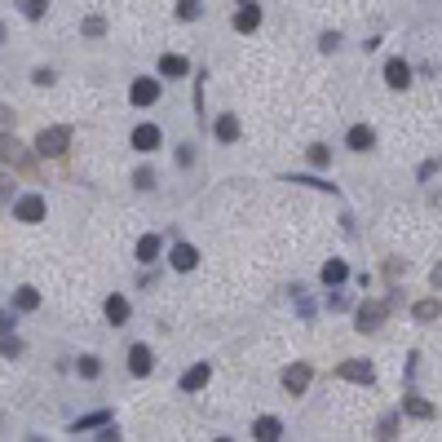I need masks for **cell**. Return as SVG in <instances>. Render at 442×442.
Wrapping results in <instances>:
<instances>
[{
	"label": "cell",
	"instance_id": "1",
	"mask_svg": "<svg viewBox=\"0 0 442 442\" xmlns=\"http://www.w3.org/2000/svg\"><path fill=\"white\" fill-rule=\"evenodd\" d=\"M67 146H71V128H67V124H58V128H44V133H40L36 151H40V155H62Z\"/></svg>",
	"mask_w": 442,
	"mask_h": 442
},
{
	"label": "cell",
	"instance_id": "2",
	"mask_svg": "<svg viewBox=\"0 0 442 442\" xmlns=\"http://www.w3.org/2000/svg\"><path fill=\"white\" fill-rule=\"evenodd\" d=\"M389 319V301H363L358 305V332H376Z\"/></svg>",
	"mask_w": 442,
	"mask_h": 442
},
{
	"label": "cell",
	"instance_id": "3",
	"mask_svg": "<svg viewBox=\"0 0 442 442\" xmlns=\"http://www.w3.org/2000/svg\"><path fill=\"white\" fill-rule=\"evenodd\" d=\"M128 102H133V106H155L159 102V80H133Z\"/></svg>",
	"mask_w": 442,
	"mask_h": 442
},
{
	"label": "cell",
	"instance_id": "4",
	"mask_svg": "<svg viewBox=\"0 0 442 442\" xmlns=\"http://www.w3.org/2000/svg\"><path fill=\"white\" fill-rule=\"evenodd\" d=\"M13 217L18 221H44V195H23L13 204Z\"/></svg>",
	"mask_w": 442,
	"mask_h": 442
},
{
	"label": "cell",
	"instance_id": "5",
	"mask_svg": "<svg viewBox=\"0 0 442 442\" xmlns=\"http://www.w3.org/2000/svg\"><path fill=\"white\" fill-rule=\"evenodd\" d=\"M305 385H309V363H292V367L283 372V389L297 398V394H305Z\"/></svg>",
	"mask_w": 442,
	"mask_h": 442
},
{
	"label": "cell",
	"instance_id": "6",
	"mask_svg": "<svg viewBox=\"0 0 442 442\" xmlns=\"http://www.w3.org/2000/svg\"><path fill=\"white\" fill-rule=\"evenodd\" d=\"M385 85L389 89H407V85H412V67H407L403 58H389L385 62Z\"/></svg>",
	"mask_w": 442,
	"mask_h": 442
},
{
	"label": "cell",
	"instance_id": "7",
	"mask_svg": "<svg viewBox=\"0 0 442 442\" xmlns=\"http://www.w3.org/2000/svg\"><path fill=\"white\" fill-rule=\"evenodd\" d=\"M133 151H142V155L159 151V128H155V124H137V128H133Z\"/></svg>",
	"mask_w": 442,
	"mask_h": 442
},
{
	"label": "cell",
	"instance_id": "8",
	"mask_svg": "<svg viewBox=\"0 0 442 442\" xmlns=\"http://www.w3.org/2000/svg\"><path fill=\"white\" fill-rule=\"evenodd\" d=\"M151 367H155L151 345H133V350H128V372H133V376H151Z\"/></svg>",
	"mask_w": 442,
	"mask_h": 442
},
{
	"label": "cell",
	"instance_id": "9",
	"mask_svg": "<svg viewBox=\"0 0 442 442\" xmlns=\"http://www.w3.org/2000/svg\"><path fill=\"white\" fill-rule=\"evenodd\" d=\"M195 266H199V248H195V243H177V248H173V270H195Z\"/></svg>",
	"mask_w": 442,
	"mask_h": 442
},
{
	"label": "cell",
	"instance_id": "10",
	"mask_svg": "<svg viewBox=\"0 0 442 442\" xmlns=\"http://www.w3.org/2000/svg\"><path fill=\"white\" fill-rule=\"evenodd\" d=\"M159 75L182 80V75H190V62H186L182 54H164V58H159Z\"/></svg>",
	"mask_w": 442,
	"mask_h": 442
},
{
	"label": "cell",
	"instance_id": "11",
	"mask_svg": "<svg viewBox=\"0 0 442 442\" xmlns=\"http://www.w3.org/2000/svg\"><path fill=\"white\" fill-rule=\"evenodd\" d=\"M345 142H350V151H358V155H363V151H372V146H376V133H372L367 124H354L350 133H345Z\"/></svg>",
	"mask_w": 442,
	"mask_h": 442
},
{
	"label": "cell",
	"instance_id": "12",
	"mask_svg": "<svg viewBox=\"0 0 442 442\" xmlns=\"http://www.w3.org/2000/svg\"><path fill=\"white\" fill-rule=\"evenodd\" d=\"M336 376H345V381H358V385H372V363H358V358H354V363H340L336 367Z\"/></svg>",
	"mask_w": 442,
	"mask_h": 442
},
{
	"label": "cell",
	"instance_id": "13",
	"mask_svg": "<svg viewBox=\"0 0 442 442\" xmlns=\"http://www.w3.org/2000/svg\"><path fill=\"white\" fill-rule=\"evenodd\" d=\"M283 434V424H279V416H261L257 424H252V438H261V442H274Z\"/></svg>",
	"mask_w": 442,
	"mask_h": 442
},
{
	"label": "cell",
	"instance_id": "14",
	"mask_svg": "<svg viewBox=\"0 0 442 442\" xmlns=\"http://www.w3.org/2000/svg\"><path fill=\"white\" fill-rule=\"evenodd\" d=\"M345 274H350V270H345V261H336V257H332V261H327V266L319 270V279H323L327 288H340V283H345Z\"/></svg>",
	"mask_w": 442,
	"mask_h": 442
},
{
	"label": "cell",
	"instance_id": "15",
	"mask_svg": "<svg viewBox=\"0 0 442 442\" xmlns=\"http://www.w3.org/2000/svg\"><path fill=\"white\" fill-rule=\"evenodd\" d=\"M208 376H212L208 363H195V367L182 376V389H190V394H195V389H204V385H208Z\"/></svg>",
	"mask_w": 442,
	"mask_h": 442
},
{
	"label": "cell",
	"instance_id": "16",
	"mask_svg": "<svg viewBox=\"0 0 442 442\" xmlns=\"http://www.w3.org/2000/svg\"><path fill=\"white\" fill-rule=\"evenodd\" d=\"M261 27V9L257 5H239V13H235V31H257Z\"/></svg>",
	"mask_w": 442,
	"mask_h": 442
},
{
	"label": "cell",
	"instance_id": "17",
	"mask_svg": "<svg viewBox=\"0 0 442 442\" xmlns=\"http://www.w3.org/2000/svg\"><path fill=\"white\" fill-rule=\"evenodd\" d=\"M159 248H164L159 235H142V239H137V261H142V266H151V261L159 257Z\"/></svg>",
	"mask_w": 442,
	"mask_h": 442
},
{
	"label": "cell",
	"instance_id": "18",
	"mask_svg": "<svg viewBox=\"0 0 442 442\" xmlns=\"http://www.w3.org/2000/svg\"><path fill=\"white\" fill-rule=\"evenodd\" d=\"M412 314H416V323H434V319L442 314V301H438V297H424V301H416Z\"/></svg>",
	"mask_w": 442,
	"mask_h": 442
},
{
	"label": "cell",
	"instance_id": "19",
	"mask_svg": "<svg viewBox=\"0 0 442 442\" xmlns=\"http://www.w3.org/2000/svg\"><path fill=\"white\" fill-rule=\"evenodd\" d=\"M212 137H217V142H235L239 137V120L235 116H221L217 124H212Z\"/></svg>",
	"mask_w": 442,
	"mask_h": 442
},
{
	"label": "cell",
	"instance_id": "20",
	"mask_svg": "<svg viewBox=\"0 0 442 442\" xmlns=\"http://www.w3.org/2000/svg\"><path fill=\"white\" fill-rule=\"evenodd\" d=\"M102 424H111V412H93V416H80L71 424V434H89V429H102Z\"/></svg>",
	"mask_w": 442,
	"mask_h": 442
},
{
	"label": "cell",
	"instance_id": "21",
	"mask_svg": "<svg viewBox=\"0 0 442 442\" xmlns=\"http://www.w3.org/2000/svg\"><path fill=\"white\" fill-rule=\"evenodd\" d=\"M106 319L116 323V327H120V323H128V301L120 297V292H116V297H106Z\"/></svg>",
	"mask_w": 442,
	"mask_h": 442
},
{
	"label": "cell",
	"instance_id": "22",
	"mask_svg": "<svg viewBox=\"0 0 442 442\" xmlns=\"http://www.w3.org/2000/svg\"><path fill=\"white\" fill-rule=\"evenodd\" d=\"M407 416H416V420H434V403H424V398H407Z\"/></svg>",
	"mask_w": 442,
	"mask_h": 442
},
{
	"label": "cell",
	"instance_id": "23",
	"mask_svg": "<svg viewBox=\"0 0 442 442\" xmlns=\"http://www.w3.org/2000/svg\"><path fill=\"white\" fill-rule=\"evenodd\" d=\"M199 13H204L199 0H177V18H182V23H195Z\"/></svg>",
	"mask_w": 442,
	"mask_h": 442
},
{
	"label": "cell",
	"instance_id": "24",
	"mask_svg": "<svg viewBox=\"0 0 442 442\" xmlns=\"http://www.w3.org/2000/svg\"><path fill=\"white\" fill-rule=\"evenodd\" d=\"M18 9L27 13V18H44V13H49V0H18Z\"/></svg>",
	"mask_w": 442,
	"mask_h": 442
},
{
	"label": "cell",
	"instance_id": "25",
	"mask_svg": "<svg viewBox=\"0 0 442 442\" xmlns=\"http://www.w3.org/2000/svg\"><path fill=\"white\" fill-rule=\"evenodd\" d=\"M40 305V292L36 288H18V309H36Z\"/></svg>",
	"mask_w": 442,
	"mask_h": 442
},
{
	"label": "cell",
	"instance_id": "26",
	"mask_svg": "<svg viewBox=\"0 0 442 442\" xmlns=\"http://www.w3.org/2000/svg\"><path fill=\"white\" fill-rule=\"evenodd\" d=\"M309 164H314V168H327V164H332V151H327V146H309Z\"/></svg>",
	"mask_w": 442,
	"mask_h": 442
},
{
	"label": "cell",
	"instance_id": "27",
	"mask_svg": "<svg viewBox=\"0 0 442 442\" xmlns=\"http://www.w3.org/2000/svg\"><path fill=\"white\" fill-rule=\"evenodd\" d=\"M133 186H137V190H151V186H155V168H137V173H133Z\"/></svg>",
	"mask_w": 442,
	"mask_h": 442
},
{
	"label": "cell",
	"instance_id": "28",
	"mask_svg": "<svg viewBox=\"0 0 442 442\" xmlns=\"http://www.w3.org/2000/svg\"><path fill=\"white\" fill-rule=\"evenodd\" d=\"M97 372H102V367H97V358H93V354H85V358H80V376H89V381H93Z\"/></svg>",
	"mask_w": 442,
	"mask_h": 442
},
{
	"label": "cell",
	"instance_id": "29",
	"mask_svg": "<svg viewBox=\"0 0 442 442\" xmlns=\"http://www.w3.org/2000/svg\"><path fill=\"white\" fill-rule=\"evenodd\" d=\"M102 31H106L102 18H85V36H102Z\"/></svg>",
	"mask_w": 442,
	"mask_h": 442
},
{
	"label": "cell",
	"instance_id": "30",
	"mask_svg": "<svg viewBox=\"0 0 442 442\" xmlns=\"http://www.w3.org/2000/svg\"><path fill=\"white\" fill-rule=\"evenodd\" d=\"M394 424H398L394 416H385V420H381V434H376V438H394Z\"/></svg>",
	"mask_w": 442,
	"mask_h": 442
},
{
	"label": "cell",
	"instance_id": "31",
	"mask_svg": "<svg viewBox=\"0 0 442 442\" xmlns=\"http://www.w3.org/2000/svg\"><path fill=\"white\" fill-rule=\"evenodd\" d=\"M177 164H182V168H186V164H195V146H182V151H177Z\"/></svg>",
	"mask_w": 442,
	"mask_h": 442
},
{
	"label": "cell",
	"instance_id": "32",
	"mask_svg": "<svg viewBox=\"0 0 442 442\" xmlns=\"http://www.w3.org/2000/svg\"><path fill=\"white\" fill-rule=\"evenodd\" d=\"M429 283H434V288H442V261H438V266H434V274H429Z\"/></svg>",
	"mask_w": 442,
	"mask_h": 442
}]
</instances>
